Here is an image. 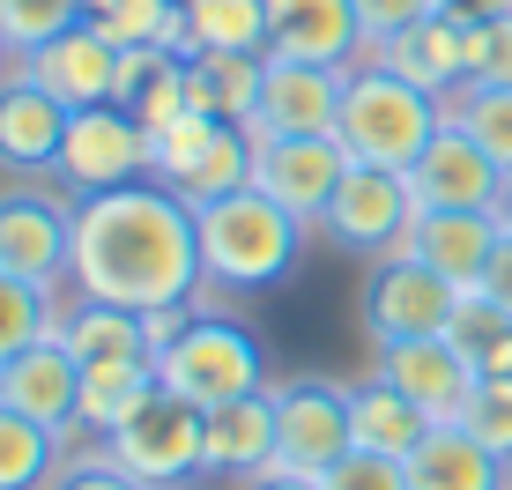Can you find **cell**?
I'll list each match as a JSON object with an SVG mask.
<instances>
[{
  "label": "cell",
  "instance_id": "cell-18",
  "mask_svg": "<svg viewBox=\"0 0 512 490\" xmlns=\"http://www.w3.org/2000/svg\"><path fill=\"white\" fill-rule=\"evenodd\" d=\"M342 82H349V67L268 60L260 104H253V134H334V119H342Z\"/></svg>",
  "mask_w": 512,
  "mask_h": 490
},
{
  "label": "cell",
  "instance_id": "cell-37",
  "mask_svg": "<svg viewBox=\"0 0 512 490\" xmlns=\"http://www.w3.org/2000/svg\"><path fill=\"white\" fill-rule=\"evenodd\" d=\"M320 490H409V461H386V453H342L320 476Z\"/></svg>",
  "mask_w": 512,
  "mask_h": 490
},
{
  "label": "cell",
  "instance_id": "cell-34",
  "mask_svg": "<svg viewBox=\"0 0 512 490\" xmlns=\"http://www.w3.org/2000/svg\"><path fill=\"white\" fill-rule=\"evenodd\" d=\"M446 112L461 119L475 142L490 149V164H498L505 179H512V90H505V82H468V90L453 97Z\"/></svg>",
  "mask_w": 512,
  "mask_h": 490
},
{
  "label": "cell",
  "instance_id": "cell-6",
  "mask_svg": "<svg viewBox=\"0 0 512 490\" xmlns=\"http://www.w3.org/2000/svg\"><path fill=\"white\" fill-rule=\"evenodd\" d=\"M461 283H446L438 268H423L416 253H386L372 260V275H364V297H357V320L372 349L386 342H423V335H446L453 312H461Z\"/></svg>",
  "mask_w": 512,
  "mask_h": 490
},
{
  "label": "cell",
  "instance_id": "cell-23",
  "mask_svg": "<svg viewBox=\"0 0 512 490\" xmlns=\"http://www.w3.org/2000/svg\"><path fill=\"white\" fill-rule=\"evenodd\" d=\"M505 468L468 424H431V439L409 453V490H505Z\"/></svg>",
  "mask_w": 512,
  "mask_h": 490
},
{
  "label": "cell",
  "instance_id": "cell-38",
  "mask_svg": "<svg viewBox=\"0 0 512 490\" xmlns=\"http://www.w3.org/2000/svg\"><path fill=\"white\" fill-rule=\"evenodd\" d=\"M423 15H438V0H357V23H364V45H394L401 30H416Z\"/></svg>",
  "mask_w": 512,
  "mask_h": 490
},
{
  "label": "cell",
  "instance_id": "cell-2",
  "mask_svg": "<svg viewBox=\"0 0 512 490\" xmlns=\"http://www.w3.org/2000/svg\"><path fill=\"white\" fill-rule=\"evenodd\" d=\"M201 223V275L216 290H275L282 275L305 253V216H290L282 201H268L260 186H238V194H216L193 208Z\"/></svg>",
  "mask_w": 512,
  "mask_h": 490
},
{
  "label": "cell",
  "instance_id": "cell-16",
  "mask_svg": "<svg viewBox=\"0 0 512 490\" xmlns=\"http://www.w3.org/2000/svg\"><path fill=\"white\" fill-rule=\"evenodd\" d=\"M268 60H312V67H357L364 23L357 0H268Z\"/></svg>",
  "mask_w": 512,
  "mask_h": 490
},
{
  "label": "cell",
  "instance_id": "cell-12",
  "mask_svg": "<svg viewBox=\"0 0 512 490\" xmlns=\"http://www.w3.org/2000/svg\"><path fill=\"white\" fill-rule=\"evenodd\" d=\"M67 253H75V208L45 186H8L0 194V275H23V283H60Z\"/></svg>",
  "mask_w": 512,
  "mask_h": 490
},
{
  "label": "cell",
  "instance_id": "cell-33",
  "mask_svg": "<svg viewBox=\"0 0 512 490\" xmlns=\"http://www.w3.org/2000/svg\"><path fill=\"white\" fill-rule=\"evenodd\" d=\"M75 23H82V0H0V45H8V60L45 52Z\"/></svg>",
  "mask_w": 512,
  "mask_h": 490
},
{
  "label": "cell",
  "instance_id": "cell-39",
  "mask_svg": "<svg viewBox=\"0 0 512 490\" xmlns=\"http://www.w3.org/2000/svg\"><path fill=\"white\" fill-rule=\"evenodd\" d=\"M475 82H505L512 90V15L475 30Z\"/></svg>",
  "mask_w": 512,
  "mask_h": 490
},
{
  "label": "cell",
  "instance_id": "cell-19",
  "mask_svg": "<svg viewBox=\"0 0 512 490\" xmlns=\"http://www.w3.org/2000/svg\"><path fill=\"white\" fill-rule=\"evenodd\" d=\"M67 104L45 90V82H30L23 67H15L8 82H0V171L8 179H38V171L60 164V142H67Z\"/></svg>",
  "mask_w": 512,
  "mask_h": 490
},
{
  "label": "cell",
  "instance_id": "cell-35",
  "mask_svg": "<svg viewBox=\"0 0 512 490\" xmlns=\"http://www.w3.org/2000/svg\"><path fill=\"white\" fill-rule=\"evenodd\" d=\"M38 335H52V290L23 283V275H0V364L15 349H30Z\"/></svg>",
  "mask_w": 512,
  "mask_h": 490
},
{
  "label": "cell",
  "instance_id": "cell-14",
  "mask_svg": "<svg viewBox=\"0 0 512 490\" xmlns=\"http://www.w3.org/2000/svg\"><path fill=\"white\" fill-rule=\"evenodd\" d=\"M0 409H15V416H30V424L67 439L82 424V357L60 335H38L30 349H15L0 364Z\"/></svg>",
  "mask_w": 512,
  "mask_h": 490
},
{
  "label": "cell",
  "instance_id": "cell-31",
  "mask_svg": "<svg viewBox=\"0 0 512 490\" xmlns=\"http://www.w3.org/2000/svg\"><path fill=\"white\" fill-rule=\"evenodd\" d=\"M82 23L112 45H179V0H82ZM186 52V45H179Z\"/></svg>",
  "mask_w": 512,
  "mask_h": 490
},
{
  "label": "cell",
  "instance_id": "cell-7",
  "mask_svg": "<svg viewBox=\"0 0 512 490\" xmlns=\"http://www.w3.org/2000/svg\"><path fill=\"white\" fill-rule=\"evenodd\" d=\"M416 216H423V201H416L409 171L349 164V171H342V186H334V201H327V216L312 223V231H327L334 245H342V253L386 260V253H401V245H409Z\"/></svg>",
  "mask_w": 512,
  "mask_h": 490
},
{
  "label": "cell",
  "instance_id": "cell-28",
  "mask_svg": "<svg viewBox=\"0 0 512 490\" xmlns=\"http://www.w3.org/2000/svg\"><path fill=\"white\" fill-rule=\"evenodd\" d=\"M268 0H179V45L186 52H260Z\"/></svg>",
  "mask_w": 512,
  "mask_h": 490
},
{
  "label": "cell",
  "instance_id": "cell-43",
  "mask_svg": "<svg viewBox=\"0 0 512 490\" xmlns=\"http://www.w3.org/2000/svg\"><path fill=\"white\" fill-rule=\"evenodd\" d=\"M245 490H320V476H290V468H268V476H253Z\"/></svg>",
  "mask_w": 512,
  "mask_h": 490
},
{
  "label": "cell",
  "instance_id": "cell-42",
  "mask_svg": "<svg viewBox=\"0 0 512 490\" xmlns=\"http://www.w3.org/2000/svg\"><path fill=\"white\" fill-rule=\"evenodd\" d=\"M438 15H453V23L483 30V23H505V15H512V0H438Z\"/></svg>",
  "mask_w": 512,
  "mask_h": 490
},
{
  "label": "cell",
  "instance_id": "cell-21",
  "mask_svg": "<svg viewBox=\"0 0 512 490\" xmlns=\"http://www.w3.org/2000/svg\"><path fill=\"white\" fill-rule=\"evenodd\" d=\"M275 468V394H238V401H216L201 409V476H268Z\"/></svg>",
  "mask_w": 512,
  "mask_h": 490
},
{
  "label": "cell",
  "instance_id": "cell-5",
  "mask_svg": "<svg viewBox=\"0 0 512 490\" xmlns=\"http://www.w3.org/2000/svg\"><path fill=\"white\" fill-rule=\"evenodd\" d=\"M253 149H260L253 127H231V119L186 112L179 127L156 134L149 179L201 208V201H216V194H238V186H253Z\"/></svg>",
  "mask_w": 512,
  "mask_h": 490
},
{
  "label": "cell",
  "instance_id": "cell-22",
  "mask_svg": "<svg viewBox=\"0 0 512 490\" xmlns=\"http://www.w3.org/2000/svg\"><path fill=\"white\" fill-rule=\"evenodd\" d=\"M379 60L394 75H409L416 90H431L438 104H453L475 82V30L453 23V15H423L416 30H401L394 45H379Z\"/></svg>",
  "mask_w": 512,
  "mask_h": 490
},
{
  "label": "cell",
  "instance_id": "cell-4",
  "mask_svg": "<svg viewBox=\"0 0 512 490\" xmlns=\"http://www.w3.org/2000/svg\"><path fill=\"white\" fill-rule=\"evenodd\" d=\"M156 387L193 401V409H216V401H238V394L268 387V357H260L253 327L193 305V320L156 349Z\"/></svg>",
  "mask_w": 512,
  "mask_h": 490
},
{
  "label": "cell",
  "instance_id": "cell-15",
  "mask_svg": "<svg viewBox=\"0 0 512 490\" xmlns=\"http://www.w3.org/2000/svg\"><path fill=\"white\" fill-rule=\"evenodd\" d=\"M409 186H416L423 208H505V194H512V179L490 164V149L475 142L453 112H446V127L431 134V149L409 164Z\"/></svg>",
  "mask_w": 512,
  "mask_h": 490
},
{
  "label": "cell",
  "instance_id": "cell-40",
  "mask_svg": "<svg viewBox=\"0 0 512 490\" xmlns=\"http://www.w3.org/2000/svg\"><path fill=\"white\" fill-rule=\"evenodd\" d=\"M52 490H149V483H134L119 461H104V453H97V461H67Z\"/></svg>",
  "mask_w": 512,
  "mask_h": 490
},
{
  "label": "cell",
  "instance_id": "cell-20",
  "mask_svg": "<svg viewBox=\"0 0 512 490\" xmlns=\"http://www.w3.org/2000/svg\"><path fill=\"white\" fill-rule=\"evenodd\" d=\"M498 238H505V208H423L401 253H416L423 268H438L446 283L475 290L483 268H490V253H498Z\"/></svg>",
  "mask_w": 512,
  "mask_h": 490
},
{
  "label": "cell",
  "instance_id": "cell-3",
  "mask_svg": "<svg viewBox=\"0 0 512 490\" xmlns=\"http://www.w3.org/2000/svg\"><path fill=\"white\" fill-rule=\"evenodd\" d=\"M446 127V104L431 90H416L409 75L379 60H357L342 82V119H334V142L349 149V164H386V171H409L431 134Z\"/></svg>",
  "mask_w": 512,
  "mask_h": 490
},
{
  "label": "cell",
  "instance_id": "cell-36",
  "mask_svg": "<svg viewBox=\"0 0 512 490\" xmlns=\"http://www.w3.org/2000/svg\"><path fill=\"white\" fill-rule=\"evenodd\" d=\"M461 424H468L490 453H498V461H512V379H483L475 401L461 409Z\"/></svg>",
  "mask_w": 512,
  "mask_h": 490
},
{
  "label": "cell",
  "instance_id": "cell-25",
  "mask_svg": "<svg viewBox=\"0 0 512 490\" xmlns=\"http://www.w3.org/2000/svg\"><path fill=\"white\" fill-rule=\"evenodd\" d=\"M260 75H268V52H186V97H193V112L231 119V127H253Z\"/></svg>",
  "mask_w": 512,
  "mask_h": 490
},
{
  "label": "cell",
  "instance_id": "cell-29",
  "mask_svg": "<svg viewBox=\"0 0 512 490\" xmlns=\"http://www.w3.org/2000/svg\"><path fill=\"white\" fill-rule=\"evenodd\" d=\"M52 335L75 349L82 364H104V357H149V342H141V312L97 305V297H75V312H67V320H52Z\"/></svg>",
  "mask_w": 512,
  "mask_h": 490
},
{
  "label": "cell",
  "instance_id": "cell-24",
  "mask_svg": "<svg viewBox=\"0 0 512 490\" xmlns=\"http://www.w3.org/2000/svg\"><path fill=\"white\" fill-rule=\"evenodd\" d=\"M119 104L149 127V142L164 127H179V119L193 112V97H186V52L179 45H134L127 52V75H119Z\"/></svg>",
  "mask_w": 512,
  "mask_h": 490
},
{
  "label": "cell",
  "instance_id": "cell-10",
  "mask_svg": "<svg viewBox=\"0 0 512 490\" xmlns=\"http://www.w3.org/2000/svg\"><path fill=\"white\" fill-rule=\"evenodd\" d=\"M275 468L290 476H327L342 453H357V431H349V387L342 379H275Z\"/></svg>",
  "mask_w": 512,
  "mask_h": 490
},
{
  "label": "cell",
  "instance_id": "cell-27",
  "mask_svg": "<svg viewBox=\"0 0 512 490\" xmlns=\"http://www.w3.org/2000/svg\"><path fill=\"white\" fill-rule=\"evenodd\" d=\"M156 394V357H104V364H82V424L97 439H112L119 424Z\"/></svg>",
  "mask_w": 512,
  "mask_h": 490
},
{
  "label": "cell",
  "instance_id": "cell-13",
  "mask_svg": "<svg viewBox=\"0 0 512 490\" xmlns=\"http://www.w3.org/2000/svg\"><path fill=\"white\" fill-rule=\"evenodd\" d=\"M372 372L386 379V387L409 394L431 424H461V409L475 401V387H483V372L461 357V342H453V335L386 342V349H372Z\"/></svg>",
  "mask_w": 512,
  "mask_h": 490
},
{
  "label": "cell",
  "instance_id": "cell-26",
  "mask_svg": "<svg viewBox=\"0 0 512 490\" xmlns=\"http://www.w3.org/2000/svg\"><path fill=\"white\" fill-rule=\"evenodd\" d=\"M349 431H357V446H364V453L409 461V453L431 439V416H423L401 387H386V379L372 372L364 387H349Z\"/></svg>",
  "mask_w": 512,
  "mask_h": 490
},
{
  "label": "cell",
  "instance_id": "cell-30",
  "mask_svg": "<svg viewBox=\"0 0 512 490\" xmlns=\"http://www.w3.org/2000/svg\"><path fill=\"white\" fill-rule=\"evenodd\" d=\"M60 431H45V424H30V416H15V409H0V490H52L60 483Z\"/></svg>",
  "mask_w": 512,
  "mask_h": 490
},
{
  "label": "cell",
  "instance_id": "cell-41",
  "mask_svg": "<svg viewBox=\"0 0 512 490\" xmlns=\"http://www.w3.org/2000/svg\"><path fill=\"white\" fill-rule=\"evenodd\" d=\"M490 297L498 312H512V223H505V238H498V253H490V268H483V283H475Z\"/></svg>",
  "mask_w": 512,
  "mask_h": 490
},
{
  "label": "cell",
  "instance_id": "cell-9",
  "mask_svg": "<svg viewBox=\"0 0 512 490\" xmlns=\"http://www.w3.org/2000/svg\"><path fill=\"white\" fill-rule=\"evenodd\" d=\"M104 461H119L134 483H149V490H186L193 476H201V409L156 387L127 424L104 439Z\"/></svg>",
  "mask_w": 512,
  "mask_h": 490
},
{
  "label": "cell",
  "instance_id": "cell-45",
  "mask_svg": "<svg viewBox=\"0 0 512 490\" xmlns=\"http://www.w3.org/2000/svg\"><path fill=\"white\" fill-rule=\"evenodd\" d=\"M0 60H8V45H0Z\"/></svg>",
  "mask_w": 512,
  "mask_h": 490
},
{
  "label": "cell",
  "instance_id": "cell-11",
  "mask_svg": "<svg viewBox=\"0 0 512 490\" xmlns=\"http://www.w3.org/2000/svg\"><path fill=\"white\" fill-rule=\"evenodd\" d=\"M253 142H260L253 149V186L268 201H282L290 216L320 223L334 186H342V171H349V149L334 134H253Z\"/></svg>",
  "mask_w": 512,
  "mask_h": 490
},
{
  "label": "cell",
  "instance_id": "cell-8",
  "mask_svg": "<svg viewBox=\"0 0 512 490\" xmlns=\"http://www.w3.org/2000/svg\"><path fill=\"white\" fill-rule=\"evenodd\" d=\"M149 156H156V142H149V127H141L127 104H90V112L67 119V142H60L52 179H60L75 201H90V194L149 179Z\"/></svg>",
  "mask_w": 512,
  "mask_h": 490
},
{
  "label": "cell",
  "instance_id": "cell-44",
  "mask_svg": "<svg viewBox=\"0 0 512 490\" xmlns=\"http://www.w3.org/2000/svg\"><path fill=\"white\" fill-rule=\"evenodd\" d=\"M505 223H512V194H505Z\"/></svg>",
  "mask_w": 512,
  "mask_h": 490
},
{
  "label": "cell",
  "instance_id": "cell-1",
  "mask_svg": "<svg viewBox=\"0 0 512 490\" xmlns=\"http://www.w3.org/2000/svg\"><path fill=\"white\" fill-rule=\"evenodd\" d=\"M75 297L119 312H164V305H201V223L193 201L171 186L134 179L112 194L75 201V253H67Z\"/></svg>",
  "mask_w": 512,
  "mask_h": 490
},
{
  "label": "cell",
  "instance_id": "cell-17",
  "mask_svg": "<svg viewBox=\"0 0 512 490\" xmlns=\"http://www.w3.org/2000/svg\"><path fill=\"white\" fill-rule=\"evenodd\" d=\"M30 82H45L67 112H90V104H119V75H127V45H112L104 30L75 23L67 38H52L45 52L23 60Z\"/></svg>",
  "mask_w": 512,
  "mask_h": 490
},
{
  "label": "cell",
  "instance_id": "cell-32",
  "mask_svg": "<svg viewBox=\"0 0 512 490\" xmlns=\"http://www.w3.org/2000/svg\"><path fill=\"white\" fill-rule=\"evenodd\" d=\"M446 335L461 342V357H468L483 379H512V312H498L483 290L461 297V312H453Z\"/></svg>",
  "mask_w": 512,
  "mask_h": 490
}]
</instances>
